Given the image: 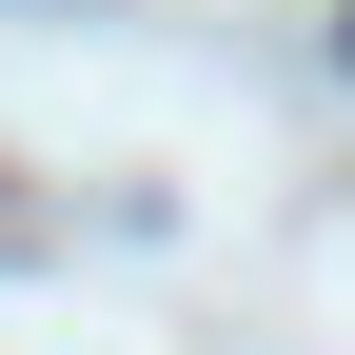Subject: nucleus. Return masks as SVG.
<instances>
[{"mask_svg":"<svg viewBox=\"0 0 355 355\" xmlns=\"http://www.w3.org/2000/svg\"><path fill=\"white\" fill-rule=\"evenodd\" d=\"M336 60H355V0H336Z\"/></svg>","mask_w":355,"mask_h":355,"instance_id":"nucleus-1","label":"nucleus"}]
</instances>
